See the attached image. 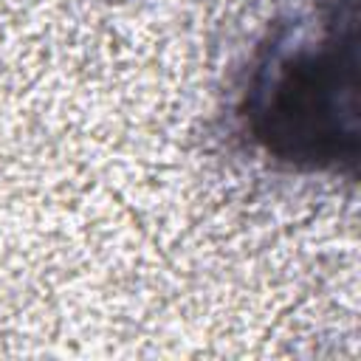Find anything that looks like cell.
Masks as SVG:
<instances>
[{"mask_svg": "<svg viewBox=\"0 0 361 361\" xmlns=\"http://www.w3.org/2000/svg\"><path fill=\"white\" fill-rule=\"evenodd\" d=\"M240 118L276 164L355 172L358 0H319L285 23L251 68Z\"/></svg>", "mask_w": 361, "mask_h": 361, "instance_id": "6da1fadb", "label": "cell"}]
</instances>
